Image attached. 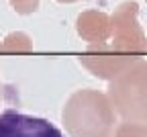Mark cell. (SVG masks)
Wrapping results in <instances>:
<instances>
[{"label": "cell", "mask_w": 147, "mask_h": 137, "mask_svg": "<svg viewBox=\"0 0 147 137\" xmlns=\"http://www.w3.org/2000/svg\"><path fill=\"white\" fill-rule=\"evenodd\" d=\"M0 137H65L59 127L47 119L16 111L0 113Z\"/></svg>", "instance_id": "obj_1"}]
</instances>
